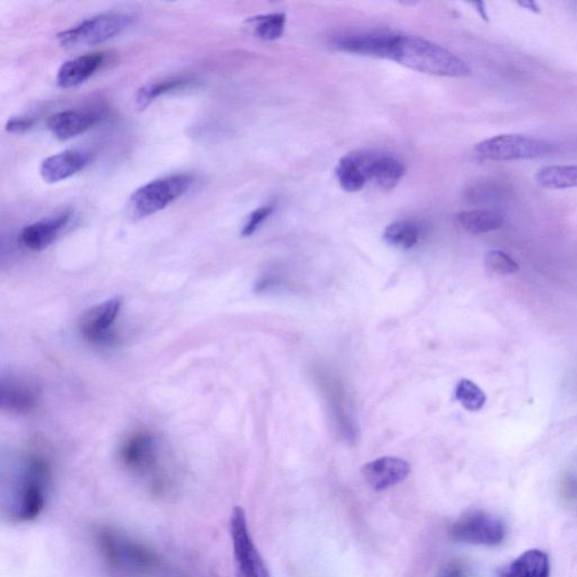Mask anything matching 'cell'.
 <instances>
[{"label":"cell","instance_id":"obj_16","mask_svg":"<svg viewBox=\"0 0 577 577\" xmlns=\"http://www.w3.org/2000/svg\"><path fill=\"white\" fill-rule=\"evenodd\" d=\"M102 52L85 54L62 64L57 74V83L61 89H73L89 81L104 64Z\"/></svg>","mask_w":577,"mask_h":577},{"label":"cell","instance_id":"obj_2","mask_svg":"<svg viewBox=\"0 0 577 577\" xmlns=\"http://www.w3.org/2000/svg\"><path fill=\"white\" fill-rule=\"evenodd\" d=\"M51 466L47 458L31 454L25 460L7 501V517L14 524L36 521L47 507L51 487Z\"/></svg>","mask_w":577,"mask_h":577},{"label":"cell","instance_id":"obj_17","mask_svg":"<svg viewBox=\"0 0 577 577\" xmlns=\"http://www.w3.org/2000/svg\"><path fill=\"white\" fill-rule=\"evenodd\" d=\"M391 39V36L367 33L337 37L334 44L344 52L387 59Z\"/></svg>","mask_w":577,"mask_h":577},{"label":"cell","instance_id":"obj_31","mask_svg":"<svg viewBox=\"0 0 577 577\" xmlns=\"http://www.w3.org/2000/svg\"><path fill=\"white\" fill-rule=\"evenodd\" d=\"M502 190L500 189L499 186H487V184H484V186H480L478 187H475L472 192H474V198L478 201H489V200H497L496 198H499V195L502 194Z\"/></svg>","mask_w":577,"mask_h":577},{"label":"cell","instance_id":"obj_30","mask_svg":"<svg viewBox=\"0 0 577 577\" xmlns=\"http://www.w3.org/2000/svg\"><path fill=\"white\" fill-rule=\"evenodd\" d=\"M35 125V120L27 118V116H18L8 120L6 131L11 133H24Z\"/></svg>","mask_w":577,"mask_h":577},{"label":"cell","instance_id":"obj_21","mask_svg":"<svg viewBox=\"0 0 577 577\" xmlns=\"http://www.w3.org/2000/svg\"><path fill=\"white\" fill-rule=\"evenodd\" d=\"M338 183L346 192L362 190L368 183L361 153L350 154L341 158L336 170Z\"/></svg>","mask_w":577,"mask_h":577},{"label":"cell","instance_id":"obj_14","mask_svg":"<svg viewBox=\"0 0 577 577\" xmlns=\"http://www.w3.org/2000/svg\"><path fill=\"white\" fill-rule=\"evenodd\" d=\"M368 181L377 184L383 190H391L405 174L403 162L388 154L361 153Z\"/></svg>","mask_w":577,"mask_h":577},{"label":"cell","instance_id":"obj_7","mask_svg":"<svg viewBox=\"0 0 577 577\" xmlns=\"http://www.w3.org/2000/svg\"><path fill=\"white\" fill-rule=\"evenodd\" d=\"M554 145L541 138L525 135H500L480 141L476 153L485 160L496 162L534 160L554 152Z\"/></svg>","mask_w":577,"mask_h":577},{"label":"cell","instance_id":"obj_3","mask_svg":"<svg viewBox=\"0 0 577 577\" xmlns=\"http://www.w3.org/2000/svg\"><path fill=\"white\" fill-rule=\"evenodd\" d=\"M100 555L113 570L125 574H146L160 566L153 549L120 531L100 528L95 534Z\"/></svg>","mask_w":577,"mask_h":577},{"label":"cell","instance_id":"obj_4","mask_svg":"<svg viewBox=\"0 0 577 577\" xmlns=\"http://www.w3.org/2000/svg\"><path fill=\"white\" fill-rule=\"evenodd\" d=\"M120 460L129 472L147 478L154 494L162 495L169 491V479L161 471L158 442L152 433L138 431L125 439L120 448Z\"/></svg>","mask_w":577,"mask_h":577},{"label":"cell","instance_id":"obj_15","mask_svg":"<svg viewBox=\"0 0 577 577\" xmlns=\"http://www.w3.org/2000/svg\"><path fill=\"white\" fill-rule=\"evenodd\" d=\"M70 219V212H62L60 215L51 217V218L27 225L23 229L22 235H20L23 244L32 250H42L49 248L59 237L62 230L69 224Z\"/></svg>","mask_w":577,"mask_h":577},{"label":"cell","instance_id":"obj_6","mask_svg":"<svg viewBox=\"0 0 577 577\" xmlns=\"http://www.w3.org/2000/svg\"><path fill=\"white\" fill-rule=\"evenodd\" d=\"M133 22L132 16L111 12L83 20L76 27L59 33L57 36L61 47L66 49H79L104 43L113 37L118 36Z\"/></svg>","mask_w":577,"mask_h":577},{"label":"cell","instance_id":"obj_11","mask_svg":"<svg viewBox=\"0 0 577 577\" xmlns=\"http://www.w3.org/2000/svg\"><path fill=\"white\" fill-rule=\"evenodd\" d=\"M409 472L411 466L407 460L383 457L366 463L362 468V478L372 489L382 492L403 482Z\"/></svg>","mask_w":577,"mask_h":577},{"label":"cell","instance_id":"obj_24","mask_svg":"<svg viewBox=\"0 0 577 577\" xmlns=\"http://www.w3.org/2000/svg\"><path fill=\"white\" fill-rule=\"evenodd\" d=\"M187 83L186 79L173 78L169 81H162L154 83H148L141 87L136 95V106L139 110H145L154 99L160 96L170 93V91L183 89Z\"/></svg>","mask_w":577,"mask_h":577},{"label":"cell","instance_id":"obj_22","mask_svg":"<svg viewBox=\"0 0 577 577\" xmlns=\"http://www.w3.org/2000/svg\"><path fill=\"white\" fill-rule=\"evenodd\" d=\"M539 186L548 190H565L577 187V166H548L534 177Z\"/></svg>","mask_w":577,"mask_h":577},{"label":"cell","instance_id":"obj_27","mask_svg":"<svg viewBox=\"0 0 577 577\" xmlns=\"http://www.w3.org/2000/svg\"><path fill=\"white\" fill-rule=\"evenodd\" d=\"M484 261L487 270L495 274L509 275L520 270V266L509 254L499 249L489 250L485 255Z\"/></svg>","mask_w":577,"mask_h":577},{"label":"cell","instance_id":"obj_25","mask_svg":"<svg viewBox=\"0 0 577 577\" xmlns=\"http://www.w3.org/2000/svg\"><path fill=\"white\" fill-rule=\"evenodd\" d=\"M455 399L470 412H478L486 404V395L478 384L471 380L462 379L454 391Z\"/></svg>","mask_w":577,"mask_h":577},{"label":"cell","instance_id":"obj_28","mask_svg":"<svg viewBox=\"0 0 577 577\" xmlns=\"http://www.w3.org/2000/svg\"><path fill=\"white\" fill-rule=\"evenodd\" d=\"M273 206H263L254 210L249 216L248 221L241 230V235L244 237L252 236L265 221L269 218L273 212Z\"/></svg>","mask_w":577,"mask_h":577},{"label":"cell","instance_id":"obj_23","mask_svg":"<svg viewBox=\"0 0 577 577\" xmlns=\"http://www.w3.org/2000/svg\"><path fill=\"white\" fill-rule=\"evenodd\" d=\"M421 232L416 224L409 220H399L387 225L383 233V241L397 249H409L420 241Z\"/></svg>","mask_w":577,"mask_h":577},{"label":"cell","instance_id":"obj_5","mask_svg":"<svg viewBox=\"0 0 577 577\" xmlns=\"http://www.w3.org/2000/svg\"><path fill=\"white\" fill-rule=\"evenodd\" d=\"M194 184V178L186 174L154 179L133 192L129 200V212L135 219H144L169 207L181 198Z\"/></svg>","mask_w":577,"mask_h":577},{"label":"cell","instance_id":"obj_12","mask_svg":"<svg viewBox=\"0 0 577 577\" xmlns=\"http://www.w3.org/2000/svg\"><path fill=\"white\" fill-rule=\"evenodd\" d=\"M103 118L98 110H66L50 116L47 127L59 140H69L93 128Z\"/></svg>","mask_w":577,"mask_h":577},{"label":"cell","instance_id":"obj_33","mask_svg":"<svg viewBox=\"0 0 577 577\" xmlns=\"http://www.w3.org/2000/svg\"><path fill=\"white\" fill-rule=\"evenodd\" d=\"M475 6L478 7V12H480V15H482V18L484 20H487V16H486V14H485L484 4L483 3H476Z\"/></svg>","mask_w":577,"mask_h":577},{"label":"cell","instance_id":"obj_9","mask_svg":"<svg viewBox=\"0 0 577 577\" xmlns=\"http://www.w3.org/2000/svg\"><path fill=\"white\" fill-rule=\"evenodd\" d=\"M453 541L470 545L495 547L501 545L507 536L504 522L494 514L475 510L463 514L450 526Z\"/></svg>","mask_w":577,"mask_h":577},{"label":"cell","instance_id":"obj_20","mask_svg":"<svg viewBox=\"0 0 577 577\" xmlns=\"http://www.w3.org/2000/svg\"><path fill=\"white\" fill-rule=\"evenodd\" d=\"M457 221L467 233L482 235L503 227L504 216L493 209H474L460 212Z\"/></svg>","mask_w":577,"mask_h":577},{"label":"cell","instance_id":"obj_13","mask_svg":"<svg viewBox=\"0 0 577 577\" xmlns=\"http://www.w3.org/2000/svg\"><path fill=\"white\" fill-rule=\"evenodd\" d=\"M91 161V154L83 150H65L45 158L40 166V174L47 183H59L79 173Z\"/></svg>","mask_w":577,"mask_h":577},{"label":"cell","instance_id":"obj_26","mask_svg":"<svg viewBox=\"0 0 577 577\" xmlns=\"http://www.w3.org/2000/svg\"><path fill=\"white\" fill-rule=\"evenodd\" d=\"M250 22L255 25V35L265 41H274L281 37L286 28V15L270 14L258 16Z\"/></svg>","mask_w":577,"mask_h":577},{"label":"cell","instance_id":"obj_19","mask_svg":"<svg viewBox=\"0 0 577 577\" xmlns=\"http://www.w3.org/2000/svg\"><path fill=\"white\" fill-rule=\"evenodd\" d=\"M500 577H550L549 557L541 549H530L501 570Z\"/></svg>","mask_w":577,"mask_h":577},{"label":"cell","instance_id":"obj_8","mask_svg":"<svg viewBox=\"0 0 577 577\" xmlns=\"http://www.w3.org/2000/svg\"><path fill=\"white\" fill-rule=\"evenodd\" d=\"M233 560L238 577H271L265 559L250 534L245 510L233 508L229 520Z\"/></svg>","mask_w":577,"mask_h":577},{"label":"cell","instance_id":"obj_10","mask_svg":"<svg viewBox=\"0 0 577 577\" xmlns=\"http://www.w3.org/2000/svg\"><path fill=\"white\" fill-rule=\"evenodd\" d=\"M123 308V299L104 301L87 311L79 320V329L85 340L98 345H111L116 341L113 326Z\"/></svg>","mask_w":577,"mask_h":577},{"label":"cell","instance_id":"obj_18","mask_svg":"<svg viewBox=\"0 0 577 577\" xmlns=\"http://www.w3.org/2000/svg\"><path fill=\"white\" fill-rule=\"evenodd\" d=\"M37 401H39V394L31 384L16 378L3 380L4 409L16 414H27L36 407Z\"/></svg>","mask_w":577,"mask_h":577},{"label":"cell","instance_id":"obj_1","mask_svg":"<svg viewBox=\"0 0 577 577\" xmlns=\"http://www.w3.org/2000/svg\"><path fill=\"white\" fill-rule=\"evenodd\" d=\"M387 59L433 76L466 77L471 73L470 66L457 54L412 36H391Z\"/></svg>","mask_w":577,"mask_h":577},{"label":"cell","instance_id":"obj_29","mask_svg":"<svg viewBox=\"0 0 577 577\" xmlns=\"http://www.w3.org/2000/svg\"><path fill=\"white\" fill-rule=\"evenodd\" d=\"M437 577H470V570L462 560H454L447 564Z\"/></svg>","mask_w":577,"mask_h":577},{"label":"cell","instance_id":"obj_32","mask_svg":"<svg viewBox=\"0 0 577 577\" xmlns=\"http://www.w3.org/2000/svg\"><path fill=\"white\" fill-rule=\"evenodd\" d=\"M518 4L521 7L526 8V10H529L531 12H539V7L537 4L534 2H529V0H526V2H518Z\"/></svg>","mask_w":577,"mask_h":577}]
</instances>
